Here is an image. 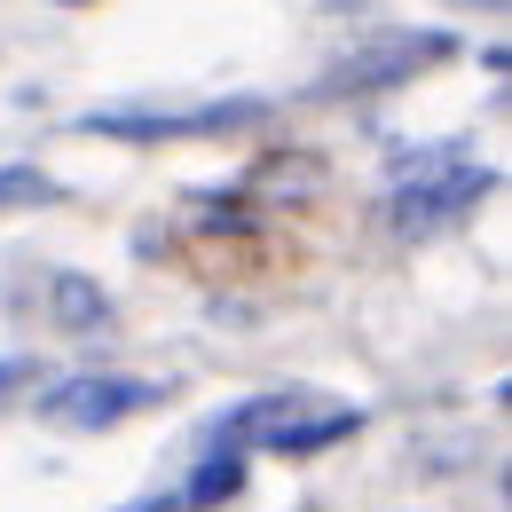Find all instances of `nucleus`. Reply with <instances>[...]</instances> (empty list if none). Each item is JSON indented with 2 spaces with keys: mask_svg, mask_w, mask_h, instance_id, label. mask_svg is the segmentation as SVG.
Wrapping results in <instances>:
<instances>
[{
  "mask_svg": "<svg viewBox=\"0 0 512 512\" xmlns=\"http://www.w3.org/2000/svg\"><path fill=\"white\" fill-rule=\"evenodd\" d=\"M449 56H457V40H449V32H386V40H371V48L339 56V64L308 87V95H323V103H347V95H386V87H410L418 71L449 64Z\"/></svg>",
  "mask_w": 512,
  "mask_h": 512,
  "instance_id": "2",
  "label": "nucleus"
},
{
  "mask_svg": "<svg viewBox=\"0 0 512 512\" xmlns=\"http://www.w3.org/2000/svg\"><path fill=\"white\" fill-rule=\"evenodd\" d=\"M32 379H40V371H32V355H0V402H8V394H24Z\"/></svg>",
  "mask_w": 512,
  "mask_h": 512,
  "instance_id": "10",
  "label": "nucleus"
},
{
  "mask_svg": "<svg viewBox=\"0 0 512 512\" xmlns=\"http://www.w3.org/2000/svg\"><path fill=\"white\" fill-rule=\"evenodd\" d=\"M142 512H190V505H182V497H158V505H142Z\"/></svg>",
  "mask_w": 512,
  "mask_h": 512,
  "instance_id": "11",
  "label": "nucleus"
},
{
  "mask_svg": "<svg viewBox=\"0 0 512 512\" xmlns=\"http://www.w3.org/2000/svg\"><path fill=\"white\" fill-rule=\"evenodd\" d=\"M300 418H308V394H253V402H237V410L213 426V442L221 449H253V442L276 449V434L300 426Z\"/></svg>",
  "mask_w": 512,
  "mask_h": 512,
  "instance_id": "5",
  "label": "nucleus"
},
{
  "mask_svg": "<svg viewBox=\"0 0 512 512\" xmlns=\"http://www.w3.org/2000/svg\"><path fill=\"white\" fill-rule=\"evenodd\" d=\"M237 489H245V449H221V442H213L205 457H197L190 497H182V505H190V512H205V505H229Z\"/></svg>",
  "mask_w": 512,
  "mask_h": 512,
  "instance_id": "7",
  "label": "nucleus"
},
{
  "mask_svg": "<svg viewBox=\"0 0 512 512\" xmlns=\"http://www.w3.org/2000/svg\"><path fill=\"white\" fill-rule=\"evenodd\" d=\"M355 426H363V410H323V418H300V426H284V434H276V449H284V457H316V449L347 442Z\"/></svg>",
  "mask_w": 512,
  "mask_h": 512,
  "instance_id": "8",
  "label": "nucleus"
},
{
  "mask_svg": "<svg viewBox=\"0 0 512 512\" xmlns=\"http://www.w3.org/2000/svg\"><path fill=\"white\" fill-rule=\"evenodd\" d=\"M481 8H505V0H481Z\"/></svg>",
  "mask_w": 512,
  "mask_h": 512,
  "instance_id": "13",
  "label": "nucleus"
},
{
  "mask_svg": "<svg viewBox=\"0 0 512 512\" xmlns=\"http://www.w3.org/2000/svg\"><path fill=\"white\" fill-rule=\"evenodd\" d=\"M48 316H56V331H103L111 323V292L95 276H79V268H56L48 276Z\"/></svg>",
  "mask_w": 512,
  "mask_h": 512,
  "instance_id": "6",
  "label": "nucleus"
},
{
  "mask_svg": "<svg viewBox=\"0 0 512 512\" xmlns=\"http://www.w3.org/2000/svg\"><path fill=\"white\" fill-rule=\"evenodd\" d=\"M56 8H87V0H56Z\"/></svg>",
  "mask_w": 512,
  "mask_h": 512,
  "instance_id": "12",
  "label": "nucleus"
},
{
  "mask_svg": "<svg viewBox=\"0 0 512 512\" xmlns=\"http://www.w3.org/2000/svg\"><path fill=\"white\" fill-rule=\"evenodd\" d=\"M64 182L40 174V166H0V213H32V205H56Z\"/></svg>",
  "mask_w": 512,
  "mask_h": 512,
  "instance_id": "9",
  "label": "nucleus"
},
{
  "mask_svg": "<svg viewBox=\"0 0 512 512\" xmlns=\"http://www.w3.org/2000/svg\"><path fill=\"white\" fill-rule=\"evenodd\" d=\"M268 103L237 95V103H197V111H87L79 134L103 142H190V134H229V127H260Z\"/></svg>",
  "mask_w": 512,
  "mask_h": 512,
  "instance_id": "4",
  "label": "nucleus"
},
{
  "mask_svg": "<svg viewBox=\"0 0 512 512\" xmlns=\"http://www.w3.org/2000/svg\"><path fill=\"white\" fill-rule=\"evenodd\" d=\"M497 190V166L481 158H457V150H418L394 166V190H386V221L402 237H426V229H449L465 221L481 197Z\"/></svg>",
  "mask_w": 512,
  "mask_h": 512,
  "instance_id": "1",
  "label": "nucleus"
},
{
  "mask_svg": "<svg viewBox=\"0 0 512 512\" xmlns=\"http://www.w3.org/2000/svg\"><path fill=\"white\" fill-rule=\"evenodd\" d=\"M150 402H158V386H150V379H127V371H79V379L48 386L40 418H48V426H71V434H111V426L142 418Z\"/></svg>",
  "mask_w": 512,
  "mask_h": 512,
  "instance_id": "3",
  "label": "nucleus"
}]
</instances>
